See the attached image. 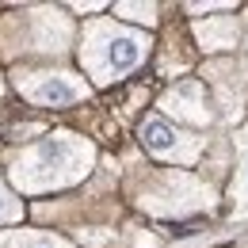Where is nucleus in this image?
Here are the masks:
<instances>
[{"label":"nucleus","mask_w":248,"mask_h":248,"mask_svg":"<svg viewBox=\"0 0 248 248\" xmlns=\"http://www.w3.org/2000/svg\"><path fill=\"white\" fill-rule=\"evenodd\" d=\"M141 138H145V145L160 156H180L184 153V141H180L184 134H176L172 126H164L160 119H149V123L141 126Z\"/></svg>","instance_id":"nucleus-1"}]
</instances>
